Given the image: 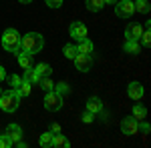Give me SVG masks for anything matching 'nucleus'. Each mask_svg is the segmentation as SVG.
Listing matches in <instances>:
<instances>
[{
	"label": "nucleus",
	"mask_w": 151,
	"mask_h": 148,
	"mask_svg": "<svg viewBox=\"0 0 151 148\" xmlns=\"http://www.w3.org/2000/svg\"><path fill=\"white\" fill-rule=\"evenodd\" d=\"M87 110L93 114H99L103 110V102H101V98H97V96H91L89 100H87Z\"/></svg>",
	"instance_id": "obj_12"
},
{
	"label": "nucleus",
	"mask_w": 151,
	"mask_h": 148,
	"mask_svg": "<svg viewBox=\"0 0 151 148\" xmlns=\"http://www.w3.org/2000/svg\"><path fill=\"white\" fill-rule=\"evenodd\" d=\"M6 78H8L10 88H14V90H16V88L20 86V82H22V78H20V76H16V74H10V76H6Z\"/></svg>",
	"instance_id": "obj_26"
},
{
	"label": "nucleus",
	"mask_w": 151,
	"mask_h": 148,
	"mask_svg": "<svg viewBox=\"0 0 151 148\" xmlns=\"http://www.w3.org/2000/svg\"><path fill=\"white\" fill-rule=\"evenodd\" d=\"M16 58H18L20 68H30V66H32V54H30V52H26V50H18V52H16Z\"/></svg>",
	"instance_id": "obj_11"
},
{
	"label": "nucleus",
	"mask_w": 151,
	"mask_h": 148,
	"mask_svg": "<svg viewBox=\"0 0 151 148\" xmlns=\"http://www.w3.org/2000/svg\"><path fill=\"white\" fill-rule=\"evenodd\" d=\"M63 54L73 60V58L77 56V46H75V44H65V46H63Z\"/></svg>",
	"instance_id": "obj_24"
},
{
	"label": "nucleus",
	"mask_w": 151,
	"mask_h": 148,
	"mask_svg": "<svg viewBox=\"0 0 151 148\" xmlns=\"http://www.w3.org/2000/svg\"><path fill=\"white\" fill-rule=\"evenodd\" d=\"M14 142H12V138L8 134H0V148H10Z\"/></svg>",
	"instance_id": "obj_28"
},
{
	"label": "nucleus",
	"mask_w": 151,
	"mask_h": 148,
	"mask_svg": "<svg viewBox=\"0 0 151 148\" xmlns=\"http://www.w3.org/2000/svg\"><path fill=\"white\" fill-rule=\"evenodd\" d=\"M69 32H70V38H75V40L79 42V40H83V38H87V26H85L83 22H79V20H77V22L70 24Z\"/></svg>",
	"instance_id": "obj_8"
},
{
	"label": "nucleus",
	"mask_w": 151,
	"mask_h": 148,
	"mask_svg": "<svg viewBox=\"0 0 151 148\" xmlns=\"http://www.w3.org/2000/svg\"><path fill=\"white\" fill-rule=\"evenodd\" d=\"M105 8V0H87V10L99 12Z\"/></svg>",
	"instance_id": "obj_18"
},
{
	"label": "nucleus",
	"mask_w": 151,
	"mask_h": 148,
	"mask_svg": "<svg viewBox=\"0 0 151 148\" xmlns=\"http://www.w3.org/2000/svg\"><path fill=\"white\" fill-rule=\"evenodd\" d=\"M133 116H135V118H139V120L147 118V108H145V106H141V104H135V106H133Z\"/></svg>",
	"instance_id": "obj_23"
},
{
	"label": "nucleus",
	"mask_w": 151,
	"mask_h": 148,
	"mask_svg": "<svg viewBox=\"0 0 151 148\" xmlns=\"http://www.w3.org/2000/svg\"><path fill=\"white\" fill-rule=\"evenodd\" d=\"M137 124H139V120L135 116H127L121 120V132L127 136H133V134H137Z\"/></svg>",
	"instance_id": "obj_6"
},
{
	"label": "nucleus",
	"mask_w": 151,
	"mask_h": 148,
	"mask_svg": "<svg viewBox=\"0 0 151 148\" xmlns=\"http://www.w3.org/2000/svg\"><path fill=\"white\" fill-rule=\"evenodd\" d=\"M6 134L12 138V142H16V140L22 138V128H20L18 124H8L6 126Z\"/></svg>",
	"instance_id": "obj_14"
},
{
	"label": "nucleus",
	"mask_w": 151,
	"mask_h": 148,
	"mask_svg": "<svg viewBox=\"0 0 151 148\" xmlns=\"http://www.w3.org/2000/svg\"><path fill=\"white\" fill-rule=\"evenodd\" d=\"M20 4H28V2H32V0H18Z\"/></svg>",
	"instance_id": "obj_36"
},
{
	"label": "nucleus",
	"mask_w": 151,
	"mask_h": 148,
	"mask_svg": "<svg viewBox=\"0 0 151 148\" xmlns=\"http://www.w3.org/2000/svg\"><path fill=\"white\" fill-rule=\"evenodd\" d=\"M42 46H45V38H42V34H38V32H28L26 36H20V50H26L30 54H36V52L42 50Z\"/></svg>",
	"instance_id": "obj_1"
},
{
	"label": "nucleus",
	"mask_w": 151,
	"mask_h": 148,
	"mask_svg": "<svg viewBox=\"0 0 151 148\" xmlns=\"http://www.w3.org/2000/svg\"><path fill=\"white\" fill-rule=\"evenodd\" d=\"M133 4H135V12H141V14H149V10H151L149 0H133Z\"/></svg>",
	"instance_id": "obj_17"
},
{
	"label": "nucleus",
	"mask_w": 151,
	"mask_h": 148,
	"mask_svg": "<svg viewBox=\"0 0 151 148\" xmlns=\"http://www.w3.org/2000/svg\"><path fill=\"white\" fill-rule=\"evenodd\" d=\"M73 60H75V66H77L79 72H89L91 66H93V58H91V54H77Z\"/></svg>",
	"instance_id": "obj_7"
},
{
	"label": "nucleus",
	"mask_w": 151,
	"mask_h": 148,
	"mask_svg": "<svg viewBox=\"0 0 151 148\" xmlns=\"http://www.w3.org/2000/svg\"><path fill=\"white\" fill-rule=\"evenodd\" d=\"M52 132H42V136L38 138V144L40 146H45V148H52Z\"/></svg>",
	"instance_id": "obj_20"
},
{
	"label": "nucleus",
	"mask_w": 151,
	"mask_h": 148,
	"mask_svg": "<svg viewBox=\"0 0 151 148\" xmlns=\"http://www.w3.org/2000/svg\"><path fill=\"white\" fill-rule=\"evenodd\" d=\"M60 106H63V94L48 90L47 96H45V108L48 112H57V110H60Z\"/></svg>",
	"instance_id": "obj_4"
},
{
	"label": "nucleus",
	"mask_w": 151,
	"mask_h": 148,
	"mask_svg": "<svg viewBox=\"0 0 151 148\" xmlns=\"http://www.w3.org/2000/svg\"><path fill=\"white\" fill-rule=\"evenodd\" d=\"M55 92H58V94H69L70 86L67 82H58V84H55Z\"/></svg>",
	"instance_id": "obj_27"
},
{
	"label": "nucleus",
	"mask_w": 151,
	"mask_h": 148,
	"mask_svg": "<svg viewBox=\"0 0 151 148\" xmlns=\"http://www.w3.org/2000/svg\"><path fill=\"white\" fill-rule=\"evenodd\" d=\"M93 52V42L89 38H83L77 42V54H91Z\"/></svg>",
	"instance_id": "obj_13"
},
{
	"label": "nucleus",
	"mask_w": 151,
	"mask_h": 148,
	"mask_svg": "<svg viewBox=\"0 0 151 148\" xmlns=\"http://www.w3.org/2000/svg\"><path fill=\"white\" fill-rule=\"evenodd\" d=\"M47 2V6H50V8H60L63 6V0H45Z\"/></svg>",
	"instance_id": "obj_30"
},
{
	"label": "nucleus",
	"mask_w": 151,
	"mask_h": 148,
	"mask_svg": "<svg viewBox=\"0 0 151 148\" xmlns=\"http://www.w3.org/2000/svg\"><path fill=\"white\" fill-rule=\"evenodd\" d=\"M117 0H105V4H115Z\"/></svg>",
	"instance_id": "obj_35"
},
{
	"label": "nucleus",
	"mask_w": 151,
	"mask_h": 148,
	"mask_svg": "<svg viewBox=\"0 0 151 148\" xmlns=\"http://www.w3.org/2000/svg\"><path fill=\"white\" fill-rule=\"evenodd\" d=\"M0 94H2V88H0Z\"/></svg>",
	"instance_id": "obj_37"
},
{
	"label": "nucleus",
	"mask_w": 151,
	"mask_h": 148,
	"mask_svg": "<svg viewBox=\"0 0 151 148\" xmlns=\"http://www.w3.org/2000/svg\"><path fill=\"white\" fill-rule=\"evenodd\" d=\"M2 48L10 54H16L20 50V34L14 28H6L2 34Z\"/></svg>",
	"instance_id": "obj_3"
},
{
	"label": "nucleus",
	"mask_w": 151,
	"mask_h": 148,
	"mask_svg": "<svg viewBox=\"0 0 151 148\" xmlns=\"http://www.w3.org/2000/svg\"><path fill=\"white\" fill-rule=\"evenodd\" d=\"M35 72L38 74V76H50L52 74V68H50V64H36L35 66Z\"/></svg>",
	"instance_id": "obj_19"
},
{
	"label": "nucleus",
	"mask_w": 151,
	"mask_h": 148,
	"mask_svg": "<svg viewBox=\"0 0 151 148\" xmlns=\"http://www.w3.org/2000/svg\"><path fill=\"white\" fill-rule=\"evenodd\" d=\"M137 130H141V132H143V134H149L151 126L147 124V122H141V124H137Z\"/></svg>",
	"instance_id": "obj_31"
},
{
	"label": "nucleus",
	"mask_w": 151,
	"mask_h": 148,
	"mask_svg": "<svg viewBox=\"0 0 151 148\" xmlns=\"http://www.w3.org/2000/svg\"><path fill=\"white\" fill-rule=\"evenodd\" d=\"M127 94H129V98H133V100H141L143 98V86L139 82H131L127 86Z\"/></svg>",
	"instance_id": "obj_10"
},
{
	"label": "nucleus",
	"mask_w": 151,
	"mask_h": 148,
	"mask_svg": "<svg viewBox=\"0 0 151 148\" xmlns=\"http://www.w3.org/2000/svg\"><path fill=\"white\" fill-rule=\"evenodd\" d=\"M4 78H6V68H4V66H0V82H2Z\"/></svg>",
	"instance_id": "obj_33"
},
{
	"label": "nucleus",
	"mask_w": 151,
	"mask_h": 148,
	"mask_svg": "<svg viewBox=\"0 0 151 148\" xmlns=\"http://www.w3.org/2000/svg\"><path fill=\"white\" fill-rule=\"evenodd\" d=\"M52 146H55V148H69L70 142H69V138H67V136H63V134L58 132V134L52 136Z\"/></svg>",
	"instance_id": "obj_15"
},
{
	"label": "nucleus",
	"mask_w": 151,
	"mask_h": 148,
	"mask_svg": "<svg viewBox=\"0 0 151 148\" xmlns=\"http://www.w3.org/2000/svg\"><path fill=\"white\" fill-rule=\"evenodd\" d=\"M133 12H135L133 0H117L115 2V14L119 18H131Z\"/></svg>",
	"instance_id": "obj_5"
},
{
	"label": "nucleus",
	"mask_w": 151,
	"mask_h": 148,
	"mask_svg": "<svg viewBox=\"0 0 151 148\" xmlns=\"http://www.w3.org/2000/svg\"><path fill=\"white\" fill-rule=\"evenodd\" d=\"M20 94H18V90H14V88H10V90L2 92L0 94V108L4 110V112H14L18 106H20Z\"/></svg>",
	"instance_id": "obj_2"
},
{
	"label": "nucleus",
	"mask_w": 151,
	"mask_h": 148,
	"mask_svg": "<svg viewBox=\"0 0 151 148\" xmlns=\"http://www.w3.org/2000/svg\"><path fill=\"white\" fill-rule=\"evenodd\" d=\"M22 80H26V82H30V84H38V80H40V76L35 72V68L30 66V68H24V76Z\"/></svg>",
	"instance_id": "obj_16"
},
{
	"label": "nucleus",
	"mask_w": 151,
	"mask_h": 148,
	"mask_svg": "<svg viewBox=\"0 0 151 148\" xmlns=\"http://www.w3.org/2000/svg\"><path fill=\"white\" fill-rule=\"evenodd\" d=\"M50 132H52V134H58V132H60V126H58L57 122H52V126H50Z\"/></svg>",
	"instance_id": "obj_32"
},
{
	"label": "nucleus",
	"mask_w": 151,
	"mask_h": 148,
	"mask_svg": "<svg viewBox=\"0 0 151 148\" xmlns=\"http://www.w3.org/2000/svg\"><path fill=\"white\" fill-rule=\"evenodd\" d=\"M125 52L127 54H139V40H127L125 42Z\"/></svg>",
	"instance_id": "obj_21"
},
{
	"label": "nucleus",
	"mask_w": 151,
	"mask_h": 148,
	"mask_svg": "<svg viewBox=\"0 0 151 148\" xmlns=\"http://www.w3.org/2000/svg\"><path fill=\"white\" fill-rule=\"evenodd\" d=\"M141 34H143V26H141L139 22L127 24V28H125V38H127V40H139Z\"/></svg>",
	"instance_id": "obj_9"
},
{
	"label": "nucleus",
	"mask_w": 151,
	"mask_h": 148,
	"mask_svg": "<svg viewBox=\"0 0 151 148\" xmlns=\"http://www.w3.org/2000/svg\"><path fill=\"white\" fill-rule=\"evenodd\" d=\"M14 144H16V146H18V148H24V146H26V142H24L22 138H20V140H16Z\"/></svg>",
	"instance_id": "obj_34"
},
{
	"label": "nucleus",
	"mask_w": 151,
	"mask_h": 148,
	"mask_svg": "<svg viewBox=\"0 0 151 148\" xmlns=\"http://www.w3.org/2000/svg\"><path fill=\"white\" fill-rule=\"evenodd\" d=\"M38 86H40V88H42L45 92L55 90V82L48 78V76H40V80H38Z\"/></svg>",
	"instance_id": "obj_22"
},
{
	"label": "nucleus",
	"mask_w": 151,
	"mask_h": 148,
	"mask_svg": "<svg viewBox=\"0 0 151 148\" xmlns=\"http://www.w3.org/2000/svg\"><path fill=\"white\" fill-rule=\"evenodd\" d=\"M81 120H83V122H85V124H91V122H93V120H95V114H93V112H89V110H87V112H85V114H83V116H81Z\"/></svg>",
	"instance_id": "obj_29"
},
{
	"label": "nucleus",
	"mask_w": 151,
	"mask_h": 148,
	"mask_svg": "<svg viewBox=\"0 0 151 148\" xmlns=\"http://www.w3.org/2000/svg\"><path fill=\"white\" fill-rule=\"evenodd\" d=\"M30 88H32V84H30V82H26V80H22V82H20V86H18L16 90H18L20 96H28V94H30Z\"/></svg>",
	"instance_id": "obj_25"
}]
</instances>
